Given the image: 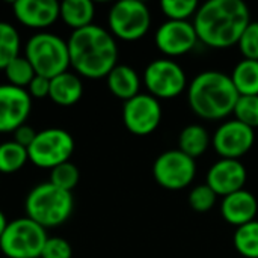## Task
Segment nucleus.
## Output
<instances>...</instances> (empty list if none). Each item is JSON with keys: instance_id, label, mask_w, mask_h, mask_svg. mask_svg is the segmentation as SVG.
<instances>
[{"instance_id": "2", "label": "nucleus", "mask_w": 258, "mask_h": 258, "mask_svg": "<svg viewBox=\"0 0 258 258\" xmlns=\"http://www.w3.org/2000/svg\"><path fill=\"white\" fill-rule=\"evenodd\" d=\"M67 44L70 68L80 77L103 79L118 65L116 39L107 29L98 24L74 30Z\"/></svg>"}, {"instance_id": "28", "label": "nucleus", "mask_w": 258, "mask_h": 258, "mask_svg": "<svg viewBox=\"0 0 258 258\" xmlns=\"http://www.w3.org/2000/svg\"><path fill=\"white\" fill-rule=\"evenodd\" d=\"M79 180H80L79 168L71 162H65L50 171L48 181L62 190L73 192V189L79 184Z\"/></svg>"}, {"instance_id": "3", "label": "nucleus", "mask_w": 258, "mask_h": 258, "mask_svg": "<svg viewBox=\"0 0 258 258\" xmlns=\"http://www.w3.org/2000/svg\"><path fill=\"white\" fill-rule=\"evenodd\" d=\"M239 92L230 77L218 70L200 73L187 86V101L192 112L210 121L224 119L234 112Z\"/></svg>"}, {"instance_id": "5", "label": "nucleus", "mask_w": 258, "mask_h": 258, "mask_svg": "<svg viewBox=\"0 0 258 258\" xmlns=\"http://www.w3.org/2000/svg\"><path fill=\"white\" fill-rule=\"evenodd\" d=\"M24 57L38 76L53 79L70 70L68 44L50 32H38L24 45Z\"/></svg>"}, {"instance_id": "4", "label": "nucleus", "mask_w": 258, "mask_h": 258, "mask_svg": "<svg viewBox=\"0 0 258 258\" xmlns=\"http://www.w3.org/2000/svg\"><path fill=\"white\" fill-rule=\"evenodd\" d=\"M26 218L42 228H54L65 224L74 210V197L50 181L36 184L24 201Z\"/></svg>"}, {"instance_id": "10", "label": "nucleus", "mask_w": 258, "mask_h": 258, "mask_svg": "<svg viewBox=\"0 0 258 258\" xmlns=\"http://www.w3.org/2000/svg\"><path fill=\"white\" fill-rule=\"evenodd\" d=\"M197 175V162L177 150L162 153L153 165V177L168 190H181L192 184Z\"/></svg>"}, {"instance_id": "25", "label": "nucleus", "mask_w": 258, "mask_h": 258, "mask_svg": "<svg viewBox=\"0 0 258 258\" xmlns=\"http://www.w3.org/2000/svg\"><path fill=\"white\" fill-rule=\"evenodd\" d=\"M236 251L245 258H258V221L236 228L233 236Z\"/></svg>"}, {"instance_id": "16", "label": "nucleus", "mask_w": 258, "mask_h": 258, "mask_svg": "<svg viewBox=\"0 0 258 258\" xmlns=\"http://www.w3.org/2000/svg\"><path fill=\"white\" fill-rule=\"evenodd\" d=\"M12 11L20 24L41 32L60 18V3L56 0H17Z\"/></svg>"}, {"instance_id": "26", "label": "nucleus", "mask_w": 258, "mask_h": 258, "mask_svg": "<svg viewBox=\"0 0 258 258\" xmlns=\"http://www.w3.org/2000/svg\"><path fill=\"white\" fill-rule=\"evenodd\" d=\"M5 77L8 80L9 85L12 86H17V88H21V89H26L29 86V83L33 80V77L36 76L33 67L30 65V62L24 57V54L15 57L14 60H11L5 70Z\"/></svg>"}, {"instance_id": "22", "label": "nucleus", "mask_w": 258, "mask_h": 258, "mask_svg": "<svg viewBox=\"0 0 258 258\" xmlns=\"http://www.w3.org/2000/svg\"><path fill=\"white\" fill-rule=\"evenodd\" d=\"M230 77L239 95H258V60H240Z\"/></svg>"}, {"instance_id": "9", "label": "nucleus", "mask_w": 258, "mask_h": 258, "mask_svg": "<svg viewBox=\"0 0 258 258\" xmlns=\"http://www.w3.org/2000/svg\"><path fill=\"white\" fill-rule=\"evenodd\" d=\"M144 85L157 100H171L181 95L187 85V76L180 63L169 57L151 60L144 71Z\"/></svg>"}, {"instance_id": "18", "label": "nucleus", "mask_w": 258, "mask_h": 258, "mask_svg": "<svg viewBox=\"0 0 258 258\" xmlns=\"http://www.w3.org/2000/svg\"><path fill=\"white\" fill-rule=\"evenodd\" d=\"M83 97V83L80 76L74 71H65L53 79H50V94L48 98L62 107L73 106Z\"/></svg>"}, {"instance_id": "1", "label": "nucleus", "mask_w": 258, "mask_h": 258, "mask_svg": "<svg viewBox=\"0 0 258 258\" xmlns=\"http://www.w3.org/2000/svg\"><path fill=\"white\" fill-rule=\"evenodd\" d=\"M251 21L249 8L242 0L206 2L194 17L198 39L212 48H228L237 44Z\"/></svg>"}, {"instance_id": "11", "label": "nucleus", "mask_w": 258, "mask_h": 258, "mask_svg": "<svg viewBox=\"0 0 258 258\" xmlns=\"http://www.w3.org/2000/svg\"><path fill=\"white\" fill-rule=\"evenodd\" d=\"M163 110L160 100L150 94H138L124 101L122 121L125 128L135 136H148L154 133L162 122Z\"/></svg>"}, {"instance_id": "12", "label": "nucleus", "mask_w": 258, "mask_h": 258, "mask_svg": "<svg viewBox=\"0 0 258 258\" xmlns=\"http://www.w3.org/2000/svg\"><path fill=\"white\" fill-rule=\"evenodd\" d=\"M255 142L254 128L237 119L222 122L212 136V145L221 159L239 160L251 151Z\"/></svg>"}, {"instance_id": "30", "label": "nucleus", "mask_w": 258, "mask_h": 258, "mask_svg": "<svg viewBox=\"0 0 258 258\" xmlns=\"http://www.w3.org/2000/svg\"><path fill=\"white\" fill-rule=\"evenodd\" d=\"M216 200H218V195L206 183L194 187L187 198L190 209L198 213H206L212 210L216 204Z\"/></svg>"}, {"instance_id": "31", "label": "nucleus", "mask_w": 258, "mask_h": 258, "mask_svg": "<svg viewBox=\"0 0 258 258\" xmlns=\"http://www.w3.org/2000/svg\"><path fill=\"white\" fill-rule=\"evenodd\" d=\"M239 50L243 59L258 60V21H251L249 26L242 33L239 42Z\"/></svg>"}, {"instance_id": "34", "label": "nucleus", "mask_w": 258, "mask_h": 258, "mask_svg": "<svg viewBox=\"0 0 258 258\" xmlns=\"http://www.w3.org/2000/svg\"><path fill=\"white\" fill-rule=\"evenodd\" d=\"M38 132H35V128H32L29 124H23L21 127H18L15 132H14V139L18 145L24 147V148H29L30 144L33 142L35 136H36Z\"/></svg>"}, {"instance_id": "8", "label": "nucleus", "mask_w": 258, "mask_h": 258, "mask_svg": "<svg viewBox=\"0 0 258 258\" xmlns=\"http://www.w3.org/2000/svg\"><path fill=\"white\" fill-rule=\"evenodd\" d=\"M74 139L63 128L51 127L36 133L33 142L27 148L29 162L41 169H53L70 162L74 153Z\"/></svg>"}, {"instance_id": "6", "label": "nucleus", "mask_w": 258, "mask_h": 258, "mask_svg": "<svg viewBox=\"0 0 258 258\" xmlns=\"http://www.w3.org/2000/svg\"><path fill=\"white\" fill-rule=\"evenodd\" d=\"M47 230L29 218L8 222L2 237L0 251L6 258H41L47 242Z\"/></svg>"}, {"instance_id": "23", "label": "nucleus", "mask_w": 258, "mask_h": 258, "mask_svg": "<svg viewBox=\"0 0 258 258\" xmlns=\"http://www.w3.org/2000/svg\"><path fill=\"white\" fill-rule=\"evenodd\" d=\"M29 162L27 148L18 145L15 141H6L0 144V172L15 174Z\"/></svg>"}, {"instance_id": "21", "label": "nucleus", "mask_w": 258, "mask_h": 258, "mask_svg": "<svg viewBox=\"0 0 258 258\" xmlns=\"http://www.w3.org/2000/svg\"><path fill=\"white\" fill-rule=\"evenodd\" d=\"M210 144L212 138L207 128L201 124H190L184 127L178 136V150L195 160L209 150Z\"/></svg>"}, {"instance_id": "24", "label": "nucleus", "mask_w": 258, "mask_h": 258, "mask_svg": "<svg viewBox=\"0 0 258 258\" xmlns=\"http://www.w3.org/2000/svg\"><path fill=\"white\" fill-rule=\"evenodd\" d=\"M21 39L18 30L8 21H0V70L20 56Z\"/></svg>"}, {"instance_id": "20", "label": "nucleus", "mask_w": 258, "mask_h": 258, "mask_svg": "<svg viewBox=\"0 0 258 258\" xmlns=\"http://www.w3.org/2000/svg\"><path fill=\"white\" fill-rule=\"evenodd\" d=\"M95 6L91 0H63L60 3V20L74 30L94 24Z\"/></svg>"}, {"instance_id": "14", "label": "nucleus", "mask_w": 258, "mask_h": 258, "mask_svg": "<svg viewBox=\"0 0 258 258\" xmlns=\"http://www.w3.org/2000/svg\"><path fill=\"white\" fill-rule=\"evenodd\" d=\"M32 110V98L26 89L9 83L0 85V133H14L26 124Z\"/></svg>"}, {"instance_id": "35", "label": "nucleus", "mask_w": 258, "mask_h": 258, "mask_svg": "<svg viewBox=\"0 0 258 258\" xmlns=\"http://www.w3.org/2000/svg\"><path fill=\"white\" fill-rule=\"evenodd\" d=\"M6 225H8V221H6V218H5L3 212L0 210V237H2V234H3V231H5V228H6Z\"/></svg>"}, {"instance_id": "32", "label": "nucleus", "mask_w": 258, "mask_h": 258, "mask_svg": "<svg viewBox=\"0 0 258 258\" xmlns=\"http://www.w3.org/2000/svg\"><path fill=\"white\" fill-rule=\"evenodd\" d=\"M41 258H73V248L67 239L53 236L47 239Z\"/></svg>"}, {"instance_id": "19", "label": "nucleus", "mask_w": 258, "mask_h": 258, "mask_svg": "<svg viewBox=\"0 0 258 258\" xmlns=\"http://www.w3.org/2000/svg\"><path fill=\"white\" fill-rule=\"evenodd\" d=\"M109 91L119 100L128 101L136 97L141 89V77L135 68L128 65H116L106 77Z\"/></svg>"}, {"instance_id": "17", "label": "nucleus", "mask_w": 258, "mask_h": 258, "mask_svg": "<svg viewBox=\"0 0 258 258\" xmlns=\"http://www.w3.org/2000/svg\"><path fill=\"white\" fill-rule=\"evenodd\" d=\"M222 218L236 228L257 219L258 201L254 194L246 189L237 190L222 198L221 203Z\"/></svg>"}, {"instance_id": "29", "label": "nucleus", "mask_w": 258, "mask_h": 258, "mask_svg": "<svg viewBox=\"0 0 258 258\" xmlns=\"http://www.w3.org/2000/svg\"><path fill=\"white\" fill-rule=\"evenodd\" d=\"M234 119L242 124L257 128L258 127V95H240L234 107Z\"/></svg>"}, {"instance_id": "33", "label": "nucleus", "mask_w": 258, "mask_h": 258, "mask_svg": "<svg viewBox=\"0 0 258 258\" xmlns=\"http://www.w3.org/2000/svg\"><path fill=\"white\" fill-rule=\"evenodd\" d=\"M27 94L30 95V98L33 100H42L47 98L50 94V79L42 77V76H35L33 80L29 83V86L26 88Z\"/></svg>"}, {"instance_id": "27", "label": "nucleus", "mask_w": 258, "mask_h": 258, "mask_svg": "<svg viewBox=\"0 0 258 258\" xmlns=\"http://www.w3.org/2000/svg\"><path fill=\"white\" fill-rule=\"evenodd\" d=\"M200 5L197 0H163L160 2V9L168 20L172 21H189L195 17Z\"/></svg>"}, {"instance_id": "15", "label": "nucleus", "mask_w": 258, "mask_h": 258, "mask_svg": "<svg viewBox=\"0 0 258 258\" xmlns=\"http://www.w3.org/2000/svg\"><path fill=\"white\" fill-rule=\"evenodd\" d=\"M246 180H248V172L240 160L219 159L210 166L207 172L206 184L218 197L224 198L227 195L245 189Z\"/></svg>"}, {"instance_id": "13", "label": "nucleus", "mask_w": 258, "mask_h": 258, "mask_svg": "<svg viewBox=\"0 0 258 258\" xmlns=\"http://www.w3.org/2000/svg\"><path fill=\"white\" fill-rule=\"evenodd\" d=\"M198 35L194 23L166 20L159 26L154 42L160 53L166 57H178L190 53L198 44Z\"/></svg>"}, {"instance_id": "7", "label": "nucleus", "mask_w": 258, "mask_h": 258, "mask_svg": "<svg viewBox=\"0 0 258 258\" xmlns=\"http://www.w3.org/2000/svg\"><path fill=\"white\" fill-rule=\"evenodd\" d=\"M107 24L115 39L133 42L148 33L151 12L141 0H119L109 9Z\"/></svg>"}]
</instances>
